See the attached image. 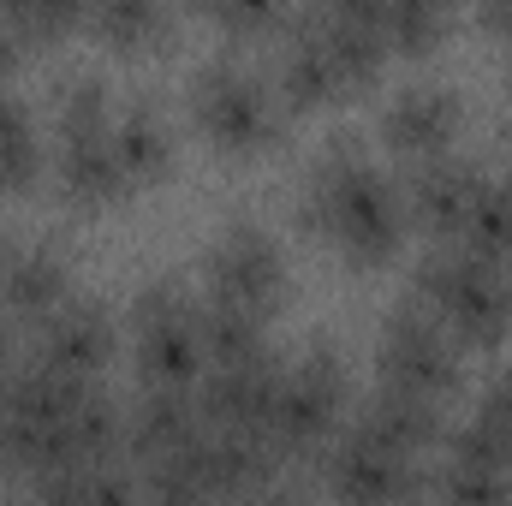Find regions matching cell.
Here are the masks:
<instances>
[{"mask_svg":"<svg viewBox=\"0 0 512 506\" xmlns=\"http://www.w3.org/2000/svg\"><path fill=\"white\" fill-rule=\"evenodd\" d=\"M316 24V36H322V48H328V60H334V72L346 78V90H370L376 78H382L387 66V36L376 24H358V18H340V12H316L310 18Z\"/></svg>","mask_w":512,"mask_h":506,"instance_id":"cell-19","label":"cell"},{"mask_svg":"<svg viewBox=\"0 0 512 506\" xmlns=\"http://www.w3.org/2000/svg\"><path fill=\"white\" fill-rule=\"evenodd\" d=\"M477 185H483V167H471V161H447V155L417 161V179L405 185V215L435 239H459V221H465Z\"/></svg>","mask_w":512,"mask_h":506,"instance_id":"cell-15","label":"cell"},{"mask_svg":"<svg viewBox=\"0 0 512 506\" xmlns=\"http://www.w3.org/2000/svg\"><path fill=\"white\" fill-rule=\"evenodd\" d=\"M203 411L191 399V387H143L126 405V453L131 465H161L173 453H185L203 435Z\"/></svg>","mask_w":512,"mask_h":506,"instance_id":"cell-11","label":"cell"},{"mask_svg":"<svg viewBox=\"0 0 512 506\" xmlns=\"http://www.w3.org/2000/svg\"><path fill=\"white\" fill-rule=\"evenodd\" d=\"M298 227L328 239L358 274H376V268H387L405 251L411 215H405V197L387 185L382 173L352 143H340V149H328L310 167L304 197H298Z\"/></svg>","mask_w":512,"mask_h":506,"instance_id":"cell-1","label":"cell"},{"mask_svg":"<svg viewBox=\"0 0 512 506\" xmlns=\"http://www.w3.org/2000/svg\"><path fill=\"white\" fill-rule=\"evenodd\" d=\"M411 304H423L459 352H501L512 340V268L465 245L435 251L417 268Z\"/></svg>","mask_w":512,"mask_h":506,"instance_id":"cell-2","label":"cell"},{"mask_svg":"<svg viewBox=\"0 0 512 506\" xmlns=\"http://www.w3.org/2000/svg\"><path fill=\"white\" fill-rule=\"evenodd\" d=\"M90 24L114 54H149V48L167 42L173 12H167V0H96Z\"/></svg>","mask_w":512,"mask_h":506,"instance_id":"cell-21","label":"cell"},{"mask_svg":"<svg viewBox=\"0 0 512 506\" xmlns=\"http://www.w3.org/2000/svg\"><path fill=\"white\" fill-rule=\"evenodd\" d=\"M24 60V30L6 18V6H0V78H12V66Z\"/></svg>","mask_w":512,"mask_h":506,"instance_id":"cell-31","label":"cell"},{"mask_svg":"<svg viewBox=\"0 0 512 506\" xmlns=\"http://www.w3.org/2000/svg\"><path fill=\"white\" fill-rule=\"evenodd\" d=\"M197 328H203V358H209V370H215V364L268 358V316H256L245 304L209 298V304H197Z\"/></svg>","mask_w":512,"mask_h":506,"instance_id":"cell-20","label":"cell"},{"mask_svg":"<svg viewBox=\"0 0 512 506\" xmlns=\"http://www.w3.org/2000/svg\"><path fill=\"white\" fill-rule=\"evenodd\" d=\"M274 387L280 364L251 358V364H215L197 381V411L209 429H233V435H268V411H274Z\"/></svg>","mask_w":512,"mask_h":506,"instance_id":"cell-9","label":"cell"},{"mask_svg":"<svg viewBox=\"0 0 512 506\" xmlns=\"http://www.w3.org/2000/svg\"><path fill=\"white\" fill-rule=\"evenodd\" d=\"M346 405H352L346 358L328 340L304 346V358L280 370L274 411H268V447L280 459H322L328 441L346 429Z\"/></svg>","mask_w":512,"mask_h":506,"instance_id":"cell-3","label":"cell"},{"mask_svg":"<svg viewBox=\"0 0 512 506\" xmlns=\"http://www.w3.org/2000/svg\"><path fill=\"white\" fill-rule=\"evenodd\" d=\"M6 358H12V340H6V322H0V370H6Z\"/></svg>","mask_w":512,"mask_h":506,"instance_id":"cell-33","label":"cell"},{"mask_svg":"<svg viewBox=\"0 0 512 506\" xmlns=\"http://www.w3.org/2000/svg\"><path fill=\"white\" fill-rule=\"evenodd\" d=\"M54 191L72 209H108L131 191L126 167L114 155V126L108 131H60L54 143Z\"/></svg>","mask_w":512,"mask_h":506,"instance_id":"cell-10","label":"cell"},{"mask_svg":"<svg viewBox=\"0 0 512 506\" xmlns=\"http://www.w3.org/2000/svg\"><path fill=\"white\" fill-rule=\"evenodd\" d=\"M441 447H447V465H465V471H495V477H512L507 447L495 441V429H489V423H465V429L441 435Z\"/></svg>","mask_w":512,"mask_h":506,"instance_id":"cell-27","label":"cell"},{"mask_svg":"<svg viewBox=\"0 0 512 506\" xmlns=\"http://www.w3.org/2000/svg\"><path fill=\"white\" fill-rule=\"evenodd\" d=\"M274 84H280V102H286L292 114H322V108H334L340 96H352V90H346V78L334 72V60H328V48H322L316 24H298V30L286 36Z\"/></svg>","mask_w":512,"mask_h":506,"instance_id":"cell-16","label":"cell"},{"mask_svg":"<svg viewBox=\"0 0 512 506\" xmlns=\"http://www.w3.org/2000/svg\"><path fill=\"white\" fill-rule=\"evenodd\" d=\"M42 179V137L24 102L0 96V191H30Z\"/></svg>","mask_w":512,"mask_h":506,"instance_id":"cell-24","label":"cell"},{"mask_svg":"<svg viewBox=\"0 0 512 506\" xmlns=\"http://www.w3.org/2000/svg\"><path fill=\"white\" fill-rule=\"evenodd\" d=\"M191 120L221 155H262V149L280 143V108H274L268 84L245 66H233V60H215V66L197 72Z\"/></svg>","mask_w":512,"mask_h":506,"instance_id":"cell-5","label":"cell"},{"mask_svg":"<svg viewBox=\"0 0 512 506\" xmlns=\"http://www.w3.org/2000/svg\"><path fill=\"white\" fill-rule=\"evenodd\" d=\"M459 120H465V102H459L453 90L417 84V90H405L399 102H387L382 143L393 149V155H405V161H435V155L453 149Z\"/></svg>","mask_w":512,"mask_h":506,"instance_id":"cell-12","label":"cell"},{"mask_svg":"<svg viewBox=\"0 0 512 506\" xmlns=\"http://www.w3.org/2000/svg\"><path fill=\"white\" fill-rule=\"evenodd\" d=\"M72 298V274L66 256L54 251H18L6 256V286H0V310H12L18 322H42Z\"/></svg>","mask_w":512,"mask_h":506,"instance_id":"cell-17","label":"cell"},{"mask_svg":"<svg viewBox=\"0 0 512 506\" xmlns=\"http://www.w3.org/2000/svg\"><path fill=\"white\" fill-rule=\"evenodd\" d=\"M131 358L143 387H191L209 370L203 358V328H197V304L179 286H143L131 304Z\"/></svg>","mask_w":512,"mask_h":506,"instance_id":"cell-4","label":"cell"},{"mask_svg":"<svg viewBox=\"0 0 512 506\" xmlns=\"http://www.w3.org/2000/svg\"><path fill=\"white\" fill-rule=\"evenodd\" d=\"M441 495L453 501H501L512 489V477H495V471H465V465H441Z\"/></svg>","mask_w":512,"mask_h":506,"instance_id":"cell-29","label":"cell"},{"mask_svg":"<svg viewBox=\"0 0 512 506\" xmlns=\"http://www.w3.org/2000/svg\"><path fill=\"white\" fill-rule=\"evenodd\" d=\"M322 465H328V489L340 495V501H405V495H417L423 483H417V459H399V453H387L376 447L370 435H358L352 423L328 441V453H322Z\"/></svg>","mask_w":512,"mask_h":506,"instance_id":"cell-8","label":"cell"},{"mask_svg":"<svg viewBox=\"0 0 512 506\" xmlns=\"http://www.w3.org/2000/svg\"><path fill=\"white\" fill-rule=\"evenodd\" d=\"M382 30L387 48L405 60H423L447 42L453 30V0H382Z\"/></svg>","mask_w":512,"mask_h":506,"instance_id":"cell-23","label":"cell"},{"mask_svg":"<svg viewBox=\"0 0 512 506\" xmlns=\"http://www.w3.org/2000/svg\"><path fill=\"white\" fill-rule=\"evenodd\" d=\"M209 12H215L233 36H268L274 24H286L292 0H215Z\"/></svg>","mask_w":512,"mask_h":506,"instance_id":"cell-28","label":"cell"},{"mask_svg":"<svg viewBox=\"0 0 512 506\" xmlns=\"http://www.w3.org/2000/svg\"><path fill=\"white\" fill-rule=\"evenodd\" d=\"M0 286H6V256H0Z\"/></svg>","mask_w":512,"mask_h":506,"instance_id":"cell-35","label":"cell"},{"mask_svg":"<svg viewBox=\"0 0 512 506\" xmlns=\"http://www.w3.org/2000/svg\"><path fill=\"white\" fill-rule=\"evenodd\" d=\"M114 126V102L102 78H66L54 90V131H108Z\"/></svg>","mask_w":512,"mask_h":506,"instance_id":"cell-25","label":"cell"},{"mask_svg":"<svg viewBox=\"0 0 512 506\" xmlns=\"http://www.w3.org/2000/svg\"><path fill=\"white\" fill-rule=\"evenodd\" d=\"M477 423L495 429V441L507 447V465H512V376H501L489 393H483V417H477Z\"/></svg>","mask_w":512,"mask_h":506,"instance_id":"cell-30","label":"cell"},{"mask_svg":"<svg viewBox=\"0 0 512 506\" xmlns=\"http://www.w3.org/2000/svg\"><path fill=\"white\" fill-rule=\"evenodd\" d=\"M36 364L60 370V376H102V364L114 358V322L96 304H60L54 316L36 322Z\"/></svg>","mask_w":512,"mask_h":506,"instance_id":"cell-14","label":"cell"},{"mask_svg":"<svg viewBox=\"0 0 512 506\" xmlns=\"http://www.w3.org/2000/svg\"><path fill=\"white\" fill-rule=\"evenodd\" d=\"M191 6H197V12H209V6H215V0H191Z\"/></svg>","mask_w":512,"mask_h":506,"instance_id":"cell-34","label":"cell"},{"mask_svg":"<svg viewBox=\"0 0 512 506\" xmlns=\"http://www.w3.org/2000/svg\"><path fill=\"white\" fill-rule=\"evenodd\" d=\"M376 376L399 393H417V399H435V405H453L459 387H465V364H459V346L453 334L423 310V304H405L393 310L376 340Z\"/></svg>","mask_w":512,"mask_h":506,"instance_id":"cell-6","label":"cell"},{"mask_svg":"<svg viewBox=\"0 0 512 506\" xmlns=\"http://www.w3.org/2000/svg\"><path fill=\"white\" fill-rule=\"evenodd\" d=\"M453 245H465L477 256H495V262H512V173H495V179L483 173V185H477Z\"/></svg>","mask_w":512,"mask_h":506,"instance_id":"cell-22","label":"cell"},{"mask_svg":"<svg viewBox=\"0 0 512 506\" xmlns=\"http://www.w3.org/2000/svg\"><path fill=\"white\" fill-rule=\"evenodd\" d=\"M209 292L215 298H227V304H245L256 316H274L280 310V298H286V256L280 245L251 227V221H239V227H227L215 245H209Z\"/></svg>","mask_w":512,"mask_h":506,"instance_id":"cell-7","label":"cell"},{"mask_svg":"<svg viewBox=\"0 0 512 506\" xmlns=\"http://www.w3.org/2000/svg\"><path fill=\"white\" fill-rule=\"evenodd\" d=\"M477 6H483V24H489V30L512 36V0H477Z\"/></svg>","mask_w":512,"mask_h":506,"instance_id":"cell-32","label":"cell"},{"mask_svg":"<svg viewBox=\"0 0 512 506\" xmlns=\"http://www.w3.org/2000/svg\"><path fill=\"white\" fill-rule=\"evenodd\" d=\"M114 155L131 185H161L173 173V131L149 102H131L126 114H114Z\"/></svg>","mask_w":512,"mask_h":506,"instance_id":"cell-18","label":"cell"},{"mask_svg":"<svg viewBox=\"0 0 512 506\" xmlns=\"http://www.w3.org/2000/svg\"><path fill=\"white\" fill-rule=\"evenodd\" d=\"M0 6H6V18L24 30V42H54V36H66L72 24H84L96 0H0Z\"/></svg>","mask_w":512,"mask_h":506,"instance_id":"cell-26","label":"cell"},{"mask_svg":"<svg viewBox=\"0 0 512 506\" xmlns=\"http://www.w3.org/2000/svg\"><path fill=\"white\" fill-rule=\"evenodd\" d=\"M441 411H447V405L417 399V393H399V387H387V381H382V387L358 405L352 429H358V435H370V441L387 447V453H399V459H423V453H435V447H441V435H447Z\"/></svg>","mask_w":512,"mask_h":506,"instance_id":"cell-13","label":"cell"}]
</instances>
